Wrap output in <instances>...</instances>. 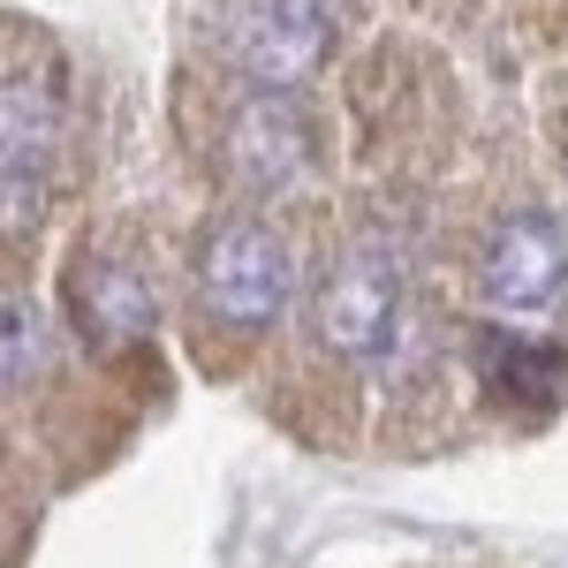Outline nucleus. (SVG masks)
I'll list each match as a JSON object with an SVG mask.
<instances>
[{
    "mask_svg": "<svg viewBox=\"0 0 568 568\" xmlns=\"http://www.w3.org/2000/svg\"><path fill=\"white\" fill-rule=\"evenodd\" d=\"M334 45V0H258L235 31V69L258 91H296Z\"/></svg>",
    "mask_w": 568,
    "mask_h": 568,
    "instance_id": "nucleus-4",
    "label": "nucleus"
},
{
    "mask_svg": "<svg viewBox=\"0 0 568 568\" xmlns=\"http://www.w3.org/2000/svg\"><path fill=\"white\" fill-rule=\"evenodd\" d=\"M197 296L227 326H273L296 296V258L265 220H220L197 251Z\"/></svg>",
    "mask_w": 568,
    "mask_h": 568,
    "instance_id": "nucleus-1",
    "label": "nucleus"
},
{
    "mask_svg": "<svg viewBox=\"0 0 568 568\" xmlns=\"http://www.w3.org/2000/svg\"><path fill=\"white\" fill-rule=\"evenodd\" d=\"M77 326H84L91 342H136V334H152V288H144V273L122 258H91L77 273Z\"/></svg>",
    "mask_w": 568,
    "mask_h": 568,
    "instance_id": "nucleus-7",
    "label": "nucleus"
},
{
    "mask_svg": "<svg viewBox=\"0 0 568 568\" xmlns=\"http://www.w3.org/2000/svg\"><path fill=\"white\" fill-rule=\"evenodd\" d=\"M227 160L251 190H288L318 168V130H311V106L296 91H258L235 130H227Z\"/></svg>",
    "mask_w": 568,
    "mask_h": 568,
    "instance_id": "nucleus-5",
    "label": "nucleus"
},
{
    "mask_svg": "<svg viewBox=\"0 0 568 568\" xmlns=\"http://www.w3.org/2000/svg\"><path fill=\"white\" fill-rule=\"evenodd\" d=\"M568 281V227L554 213H508L478 251V288L493 311H546Z\"/></svg>",
    "mask_w": 568,
    "mask_h": 568,
    "instance_id": "nucleus-3",
    "label": "nucleus"
},
{
    "mask_svg": "<svg viewBox=\"0 0 568 568\" xmlns=\"http://www.w3.org/2000/svg\"><path fill=\"white\" fill-rule=\"evenodd\" d=\"M311 334H318V349L349 356V364H379L402 334V265H394V251H379V243L342 251V265L311 296Z\"/></svg>",
    "mask_w": 568,
    "mask_h": 568,
    "instance_id": "nucleus-2",
    "label": "nucleus"
},
{
    "mask_svg": "<svg viewBox=\"0 0 568 568\" xmlns=\"http://www.w3.org/2000/svg\"><path fill=\"white\" fill-rule=\"evenodd\" d=\"M61 144V84L53 77H0V190H39Z\"/></svg>",
    "mask_w": 568,
    "mask_h": 568,
    "instance_id": "nucleus-6",
    "label": "nucleus"
},
{
    "mask_svg": "<svg viewBox=\"0 0 568 568\" xmlns=\"http://www.w3.org/2000/svg\"><path fill=\"white\" fill-rule=\"evenodd\" d=\"M31 364H39V326H31V311L0 304V387H16Z\"/></svg>",
    "mask_w": 568,
    "mask_h": 568,
    "instance_id": "nucleus-8",
    "label": "nucleus"
}]
</instances>
